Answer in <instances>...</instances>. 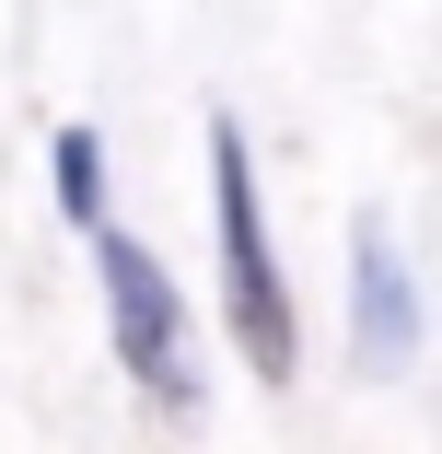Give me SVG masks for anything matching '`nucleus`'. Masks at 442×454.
<instances>
[{
	"instance_id": "nucleus-1",
	"label": "nucleus",
	"mask_w": 442,
	"mask_h": 454,
	"mask_svg": "<svg viewBox=\"0 0 442 454\" xmlns=\"http://www.w3.org/2000/svg\"><path fill=\"white\" fill-rule=\"evenodd\" d=\"M210 199H221V268H233V326L244 349L291 361V303H280V268H268V222H256V187H244V129H210Z\"/></svg>"
},
{
	"instance_id": "nucleus-2",
	"label": "nucleus",
	"mask_w": 442,
	"mask_h": 454,
	"mask_svg": "<svg viewBox=\"0 0 442 454\" xmlns=\"http://www.w3.org/2000/svg\"><path fill=\"white\" fill-rule=\"evenodd\" d=\"M94 256H105V315H117V349H128V373L140 385H187V361H174V292L151 280V256L128 233L94 222Z\"/></svg>"
},
{
	"instance_id": "nucleus-3",
	"label": "nucleus",
	"mask_w": 442,
	"mask_h": 454,
	"mask_svg": "<svg viewBox=\"0 0 442 454\" xmlns=\"http://www.w3.org/2000/svg\"><path fill=\"white\" fill-rule=\"evenodd\" d=\"M361 326H373V361L396 373V361H407V326H419V315H407V280H396V245H384V233L361 245Z\"/></svg>"
},
{
	"instance_id": "nucleus-4",
	"label": "nucleus",
	"mask_w": 442,
	"mask_h": 454,
	"mask_svg": "<svg viewBox=\"0 0 442 454\" xmlns=\"http://www.w3.org/2000/svg\"><path fill=\"white\" fill-rule=\"evenodd\" d=\"M58 199H70L81 222H94V199H105V163H94V140H81V129L58 140Z\"/></svg>"
}]
</instances>
